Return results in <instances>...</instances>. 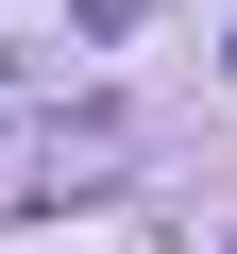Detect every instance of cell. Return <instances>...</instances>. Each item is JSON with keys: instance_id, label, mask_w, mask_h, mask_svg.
Returning <instances> with one entry per match:
<instances>
[{"instance_id": "6da1fadb", "label": "cell", "mask_w": 237, "mask_h": 254, "mask_svg": "<svg viewBox=\"0 0 237 254\" xmlns=\"http://www.w3.org/2000/svg\"><path fill=\"white\" fill-rule=\"evenodd\" d=\"M118 153H136V119H118V102H68V119H17V136H0V220H17V203H68V187H102Z\"/></svg>"}]
</instances>
